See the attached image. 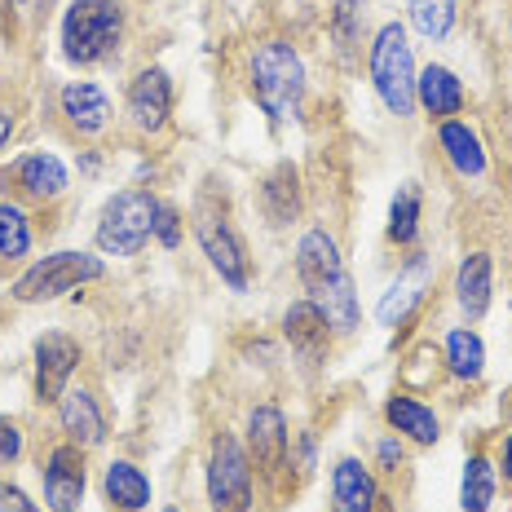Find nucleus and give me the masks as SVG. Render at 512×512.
<instances>
[{
    "instance_id": "nucleus-14",
    "label": "nucleus",
    "mask_w": 512,
    "mask_h": 512,
    "mask_svg": "<svg viewBox=\"0 0 512 512\" xmlns=\"http://www.w3.org/2000/svg\"><path fill=\"white\" fill-rule=\"evenodd\" d=\"M437 287V256L415 248L402 256L398 274L389 279V287L380 292L376 301V327H384V332H407V327L420 318V309L429 305V292Z\"/></svg>"
},
{
    "instance_id": "nucleus-15",
    "label": "nucleus",
    "mask_w": 512,
    "mask_h": 512,
    "mask_svg": "<svg viewBox=\"0 0 512 512\" xmlns=\"http://www.w3.org/2000/svg\"><path fill=\"white\" fill-rule=\"evenodd\" d=\"M53 115L67 128V137L93 146L115 128V102L98 80H62L53 93Z\"/></svg>"
},
{
    "instance_id": "nucleus-35",
    "label": "nucleus",
    "mask_w": 512,
    "mask_h": 512,
    "mask_svg": "<svg viewBox=\"0 0 512 512\" xmlns=\"http://www.w3.org/2000/svg\"><path fill=\"white\" fill-rule=\"evenodd\" d=\"M0 512H45V504H40L36 495L14 482V477H0Z\"/></svg>"
},
{
    "instance_id": "nucleus-12",
    "label": "nucleus",
    "mask_w": 512,
    "mask_h": 512,
    "mask_svg": "<svg viewBox=\"0 0 512 512\" xmlns=\"http://www.w3.org/2000/svg\"><path fill=\"white\" fill-rule=\"evenodd\" d=\"M89 349L80 336L49 327L31 340V402L36 407H58V398L80 380Z\"/></svg>"
},
{
    "instance_id": "nucleus-43",
    "label": "nucleus",
    "mask_w": 512,
    "mask_h": 512,
    "mask_svg": "<svg viewBox=\"0 0 512 512\" xmlns=\"http://www.w3.org/2000/svg\"><path fill=\"white\" fill-rule=\"evenodd\" d=\"M508 512H512V508H508Z\"/></svg>"
},
{
    "instance_id": "nucleus-5",
    "label": "nucleus",
    "mask_w": 512,
    "mask_h": 512,
    "mask_svg": "<svg viewBox=\"0 0 512 512\" xmlns=\"http://www.w3.org/2000/svg\"><path fill=\"white\" fill-rule=\"evenodd\" d=\"M190 234H195L199 256L208 261V270L217 274L234 296H248L252 283H256V265H252L248 239H243L234 212L221 204L212 190H199L195 204H190Z\"/></svg>"
},
{
    "instance_id": "nucleus-20",
    "label": "nucleus",
    "mask_w": 512,
    "mask_h": 512,
    "mask_svg": "<svg viewBox=\"0 0 512 512\" xmlns=\"http://www.w3.org/2000/svg\"><path fill=\"white\" fill-rule=\"evenodd\" d=\"M371 0H332L327 9V58L336 71H358L371 45Z\"/></svg>"
},
{
    "instance_id": "nucleus-34",
    "label": "nucleus",
    "mask_w": 512,
    "mask_h": 512,
    "mask_svg": "<svg viewBox=\"0 0 512 512\" xmlns=\"http://www.w3.org/2000/svg\"><path fill=\"white\" fill-rule=\"evenodd\" d=\"M318 455H323V437L314 429H296L292 433V473L296 482H305V477L318 473Z\"/></svg>"
},
{
    "instance_id": "nucleus-2",
    "label": "nucleus",
    "mask_w": 512,
    "mask_h": 512,
    "mask_svg": "<svg viewBox=\"0 0 512 512\" xmlns=\"http://www.w3.org/2000/svg\"><path fill=\"white\" fill-rule=\"evenodd\" d=\"M243 89L274 133L301 124L309 106V62L296 40L261 36L243 53Z\"/></svg>"
},
{
    "instance_id": "nucleus-41",
    "label": "nucleus",
    "mask_w": 512,
    "mask_h": 512,
    "mask_svg": "<svg viewBox=\"0 0 512 512\" xmlns=\"http://www.w3.org/2000/svg\"><path fill=\"white\" fill-rule=\"evenodd\" d=\"M508 305H512V287H508Z\"/></svg>"
},
{
    "instance_id": "nucleus-3",
    "label": "nucleus",
    "mask_w": 512,
    "mask_h": 512,
    "mask_svg": "<svg viewBox=\"0 0 512 512\" xmlns=\"http://www.w3.org/2000/svg\"><path fill=\"white\" fill-rule=\"evenodd\" d=\"M128 45V5L124 0H67L58 18V53L67 67L98 71L111 67Z\"/></svg>"
},
{
    "instance_id": "nucleus-18",
    "label": "nucleus",
    "mask_w": 512,
    "mask_h": 512,
    "mask_svg": "<svg viewBox=\"0 0 512 512\" xmlns=\"http://www.w3.org/2000/svg\"><path fill=\"white\" fill-rule=\"evenodd\" d=\"M393 495L384 490V477L362 455H336L327 473V512H384Z\"/></svg>"
},
{
    "instance_id": "nucleus-32",
    "label": "nucleus",
    "mask_w": 512,
    "mask_h": 512,
    "mask_svg": "<svg viewBox=\"0 0 512 512\" xmlns=\"http://www.w3.org/2000/svg\"><path fill=\"white\" fill-rule=\"evenodd\" d=\"M186 230H190V217L181 212V204L159 195V212H155V248L159 252H181V243H186Z\"/></svg>"
},
{
    "instance_id": "nucleus-29",
    "label": "nucleus",
    "mask_w": 512,
    "mask_h": 512,
    "mask_svg": "<svg viewBox=\"0 0 512 512\" xmlns=\"http://www.w3.org/2000/svg\"><path fill=\"white\" fill-rule=\"evenodd\" d=\"M36 256V217L18 199H0V265H27Z\"/></svg>"
},
{
    "instance_id": "nucleus-28",
    "label": "nucleus",
    "mask_w": 512,
    "mask_h": 512,
    "mask_svg": "<svg viewBox=\"0 0 512 512\" xmlns=\"http://www.w3.org/2000/svg\"><path fill=\"white\" fill-rule=\"evenodd\" d=\"M499 468H495V455L490 451H468L464 455V468H460V495H455V504L460 512H495L499 504Z\"/></svg>"
},
{
    "instance_id": "nucleus-8",
    "label": "nucleus",
    "mask_w": 512,
    "mask_h": 512,
    "mask_svg": "<svg viewBox=\"0 0 512 512\" xmlns=\"http://www.w3.org/2000/svg\"><path fill=\"white\" fill-rule=\"evenodd\" d=\"M155 212H159V190L151 186H124L98 208L93 221V252L106 261H137L155 239Z\"/></svg>"
},
{
    "instance_id": "nucleus-39",
    "label": "nucleus",
    "mask_w": 512,
    "mask_h": 512,
    "mask_svg": "<svg viewBox=\"0 0 512 512\" xmlns=\"http://www.w3.org/2000/svg\"><path fill=\"white\" fill-rule=\"evenodd\" d=\"M159 512H190V508H181V504H164V508H159Z\"/></svg>"
},
{
    "instance_id": "nucleus-33",
    "label": "nucleus",
    "mask_w": 512,
    "mask_h": 512,
    "mask_svg": "<svg viewBox=\"0 0 512 512\" xmlns=\"http://www.w3.org/2000/svg\"><path fill=\"white\" fill-rule=\"evenodd\" d=\"M23 460H27V424L18 415H0V477Z\"/></svg>"
},
{
    "instance_id": "nucleus-19",
    "label": "nucleus",
    "mask_w": 512,
    "mask_h": 512,
    "mask_svg": "<svg viewBox=\"0 0 512 512\" xmlns=\"http://www.w3.org/2000/svg\"><path fill=\"white\" fill-rule=\"evenodd\" d=\"M53 420H58V433L67 437V442L84 446L89 455L111 442V415H106L102 393L93 389L89 380H76L62 393L58 407H53Z\"/></svg>"
},
{
    "instance_id": "nucleus-38",
    "label": "nucleus",
    "mask_w": 512,
    "mask_h": 512,
    "mask_svg": "<svg viewBox=\"0 0 512 512\" xmlns=\"http://www.w3.org/2000/svg\"><path fill=\"white\" fill-rule=\"evenodd\" d=\"M14 133H18V111H14V102H0V155L9 151Z\"/></svg>"
},
{
    "instance_id": "nucleus-17",
    "label": "nucleus",
    "mask_w": 512,
    "mask_h": 512,
    "mask_svg": "<svg viewBox=\"0 0 512 512\" xmlns=\"http://www.w3.org/2000/svg\"><path fill=\"white\" fill-rule=\"evenodd\" d=\"M433 146H437V159L446 164L460 186H486L490 173H495V159H490V146L482 137V128L473 120H446V124H433Z\"/></svg>"
},
{
    "instance_id": "nucleus-42",
    "label": "nucleus",
    "mask_w": 512,
    "mask_h": 512,
    "mask_svg": "<svg viewBox=\"0 0 512 512\" xmlns=\"http://www.w3.org/2000/svg\"><path fill=\"white\" fill-rule=\"evenodd\" d=\"M508 40H512V23H508Z\"/></svg>"
},
{
    "instance_id": "nucleus-22",
    "label": "nucleus",
    "mask_w": 512,
    "mask_h": 512,
    "mask_svg": "<svg viewBox=\"0 0 512 512\" xmlns=\"http://www.w3.org/2000/svg\"><path fill=\"white\" fill-rule=\"evenodd\" d=\"M380 420H384V429L398 433L402 442H411L415 451H433L446 433L442 411L415 389H393L389 398L380 402Z\"/></svg>"
},
{
    "instance_id": "nucleus-4",
    "label": "nucleus",
    "mask_w": 512,
    "mask_h": 512,
    "mask_svg": "<svg viewBox=\"0 0 512 512\" xmlns=\"http://www.w3.org/2000/svg\"><path fill=\"white\" fill-rule=\"evenodd\" d=\"M415 76H420V58H415V40L402 18H384L371 31L367 45V84L376 93L380 111L393 115L398 124L415 120Z\"/></svg>"
},
{
    "instance_id": "nucleus-7",
    "label": "nucleus",
    "mask_w": 512,
    "mask_h": 512,
    "mask_svg": "<svg viewBox=\"0 0 512 512\" xmlns=\"http://www.w3.org/2000/svg\"><path fill=\"white\" fill-rule=\"evenodd\" d=\"M261 495V477L243 446V433L212 429L204 442V508L208 512H252Z\"/></svg>"
},
{
    "instance_id": "nucleus-26",
    "label": "nucleus",
    "mask_w": 512,
    "mask_h": 512,
    "mask_svg": "<svg viewBox=\"0 0 512 512\" xmlns=\"http://www.w3.org/2000/svg\"><path fill=\"white\" fill-rule=\"evenodd\" d=\"M437 367L446 371L455 384H482L486 380V340L477 327L468 323H455L446 327L442 340H437Z\"/></svg>"
},
{
    "instance_id": "nucleus-6",
    "label": "nucleus",
    "mask_w": 512,
    "mask_h": 512,
    "mask_svg": "<svg viewBox=\"0 0 512 512\" xmlns=\"http://www.w3.org/2000/svg\"><path fill=\"white\" fill-rule=\"evenodd\" d=\"M106 256L93 248H53L45 256H31L23 270L9 279L14 305H58L67 296L106 279Z\"/></svg>"
},
{
    "instance_id": "nucleus-9",
    "label": "nucleus",
    "mask_w": 512,
    "mask_h": 512,
    "mask_svg": "<svg viewBox=\"0 0 512 512\" xmlns=\"http://www.w3.org/2000/svg\"><path fill=\"white\" fill-rule=\"evenodd\" d=\"M243 446H248L261 490H296V473H292V420H287L283 402L261 398L243 411Z\"/></svg>"
},
{
    "instance_id": "nucleus-31",
    "label": "nucleus",
    "mask_w": 512,
    "mask_h": 512,
    "mask_svg": "<svg viewBox=\"0 0 512 512\" xmlns=\"http://www.w3.org/2000/svg\"><path fill=\"white\" fill-rule=\"evenodd\" d=\"M411 451H415L411 442H402L398 433L384 429V433H376V442H371V468H376L384 482H398L411 468Z\"/></svg>"
},
{
    "instance_id": "nucleus-40",
    "label": "nucleus",
    "mask_w": 512,
    "mask_h": 512,
    "mask_svg": "<svg viewBox=\"0 0 512 512\" xmlns=\"http://www.w3.org/2000/svg\"><path fill=\"white\" fill-rule=\"evenodd\" d=\"M49 5H58V0H45V9H49Z\"/></svg>"
},
{
    "instance_id": "nucleus-30",
    "label": "nucleus",
    "mask_w": 512,
    "mask_h": 512,
    "mask_svg": "<svg viewBox=\"0 0 512 512\" xmlns=\"http://www.w3.org/2000/svg\"><path fill=\"white\" fill-rule=\"evenodd\" d=\"M407 31L424 45H446L460 27V0H407Z\"/></svg>"
},
{
    "instance_id": "nucleus-10",
    "label": "nucleus",
    "mask_w": 512,
    "mask_h": 512,
    "mask_svg": "<svg viewBox=\"0 0 512 512\" xmlns=\"http://www.w3.org/2000/svg\"><path fill=\"white\" fill-rule=\"evenodd\" d=\"M177 111V84L159 62H142L124 84V102H120V124L137 142H159L173 128Z\"/></svg>"
},
{
    "instance_id": "nucleus-1",
    "label": "nucleus",
    "mask_w": 512,
    "mask_h": 512,
    "mask_svg": "<svg viewBox=\"0 0 512 512\" xmlns=\"http://www.w3.org/2000/svg\"><path fill=\"white\" fill-rule=\"evenodd\" d=\"M292 274L301 283V292L323 309L327 327H332L336 340H354L362 332V301H358V283L354 270L345 261V248H340L336 230L314 221L296 234L292 243Z\"/></svg>"
},
{
    "instance_id": "nucleus-24",
    "label": "nucleus",
    "mask_w": 512,
    "mask_h": 512,
    "mask_svg": "<svg viewBox=\"0 0 512 512\" xmlns=\"http://www.w3.org/2000/svg\"><path fill=\"white\" fill-rule=\"evenodd\" d=\"M468 111V84L455 67L446 62H420V76H415V115H424L429 124L460 120Z\"/></svg>"
},
{
    "instance_id": "nucleus-21",
    "label": "nucleus",
    "mask_w": 512,
    "mask_h": 512,
    "mask_svg": "<svg viewBox=\"0 0 512 512\" xmlns=\"http://www.w3.org/2000/svg\"><path fill=\"white\" fill-rule=\"evenodd\" d=\"M451 305L460 314V323L477 327L495 305V252L490 248H468L455 261L451 274Z\"/></svg>"
},
{
    "instance_id": "nucleus-23",
    "label": "nucleus",
    "mask_w": 512,
    "mask_h": 512,
    "mask_svg": "<svg viewBox=\"0 0 512 512\" xmlns=\"http://www.w3.org/2000/svg\"><path fill=\"white\" fill-rule=\"evenodd\" d=\"M256 212L270 230H292L305 217V177L292 159H279L256 181Z\"/></svg>"
},
{
    "instance_id": "nucleus-37",
    "label": "nucleus",
    "mask_w": 512,
    "mask_h": 512,
    "mask_svg": "<svg viewBox=\"0 0 512 512\" xmlns=\"http://www.w3.org/2000/svg\"><path fill=\"white\" fill-rule=\"evenodd\" d=\"M495 468H499V486L512 490V429L504 433V442H499V451H495Z\"/></svg>"
},
{
    "instance_id": "nucleus-16",
    "label": "nucleus",
    "mask_w": 512,
    "mask_h": 512,
    "mask_svg": "<svg viewBox=\"0 0 512 512\" xmlns=\"http://www.w3.org/2000/svg\"><path fill=\"white\" fill-rule=\"evenodd\" d=\"M279 340H283L287 354H292L296 367H305V371H323L327 362H332V349L340 345L332 336V327H327L323 309L309 301V296H296V301L283 305Z\"/></svg>"
},
{
    "instance_id": "nucleus-13",
    "label": "nucleus",
    "mask_w": 512,
    "mask_h": 512,
    "mask_svg": "<svg viewBox=\"0 0 512 512\" xmlns=\"http://www.w3.org/2000/svg\"><path fill=\"white\" fill-rule=\"evenodd\" d=\"M0 190L27 208H58L71 195V164L58 151H23L0 168Z\"/></svg>"
},
{
    "instance_id": "nucleus-36",
    "label": "nucleus",
    "mask_w": 512,
    "mask_h": 512,
    "mask_svg": "<svg viewBox=\"0 0 512 512\" xmlns=\"http://www.w3.org/2000/svg\"><path fill=\"white\" fill-rule=\"evenodd\" d=\"M102 168H106V151H102V146H84V151L76 155V173H80L84 181L102 177Z\"/></svg>"
},
{
    "instance_id": "nucleus-11",
    "label": "nucleus",
    "mask_w": 512,
    "mask_h": 512,
    "mask_svg": "<svg viewBox=\"0 0 512 512\" xmlns=\"http://www.w3.org/2000/svg\"><path fill=\"white\" fill-rule=\"evenodd\" d=\"M36 482H40V504H45V512H84L89 486H93L89 451L67 442V437L49 442L36 460Z\"/></svg>"
},
{
    "instance_id": "nucleus-27",
    "label": "nucleus",
    "mask_w": 512,
    "mask_h": 512,
    "mask_svg": "<svg viewBox=\"0 0 512 512\" xmlns=\"http://www.w3.org/2000/svg\"><path fill=\"white\" fill-rule=\"evenodd\" d=\"M424 239V186L420 181H398L389 199V212H384V243L398 252H415Z\"/></svg>"
},
{
    "instance_id": "nucleus-25",
    "label": "nucleus",
    "mask_w": 512,
    "mask_h": 512,
    "mask_svg": "<svg viewBox=\"0 0 512 512\" xmlns=\"http://www.w3.org/2000/svg\"><path fill=\"white\" fill-rule=\"evenodd\" d=\"M98 495L106 512H151L155 504V482L133 455H111L98 468Z\"/></svg>"
}]
</instances>
